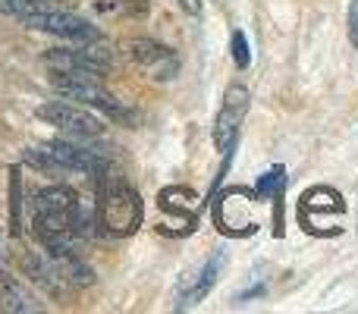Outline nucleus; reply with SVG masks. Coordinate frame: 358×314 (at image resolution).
Masks as SVG:
<instances>
[{"label":"nucleus","mask_w":358,"mask_h":314,"mask_svg":"<svg viewBox=\"0 0 358 314\" xmlns=\"http://www.w3.org/2000/svg\"><path fill=\"white\" fill-rule=\"evenodd\" d=\"M79 201L69 185H48L31 198V227L44 248L73 245L79 227Z\"/></svg>","instance_id":"nucleus-1"},{"label":"nucleus","mask_w":358,"mask_h":314,"mask_svg":"<svg viewBox=\"0 0 358 314\" xmlns=\"http://www.w3.org/2000/svg\"><path fill=\"white\" fill-rule=\"evenodd\" d=\"M145 204L142 195L126 183L123 176H110L101 173V192H98V223L107 236L113 239H126L142 227Z\"/></svg>","instance_id":"nucleus-2"},{"label":"nucleus","mask_w":358,"mask_h":314,"mask_svg":"<svg viewBox=\"0 0 358 314\" xmlns=\"http://www.w3.org/2000/svg\"><path fill=\"white\" fill-rule=\"evenodd\" d=\"M50 88L57 94L69 101H82L85 107H94V110L107 113V117L120 120V123H132V110H126L110 92L98 82V76L92 73H66V69H50Z\"/></svg>","instance_id":"nucleus-3"},{"label":"nucleus","mask_w":358,"mask_h":314,"mask_svg":"<svg viewBox=\"0 0 358 314\" xmlns=\"http://www.w3.org/2000/svg\"><path fill=\"white\" fill-rule=\"evenodd\" d=\"M346 204L343 195L334 192L330 185H317L308 189L299 201V223L305 227V233H317V236H334L336 229V217H343Z\"/></svg>","instance_id":"nucleus-4"},{"label":"nucleus","mask_w":358,"mask_h":314,"mask_svg":"<svg viewBox=\"0 0 358 314\" xmlns=\"http://www.w3.org/2000/svg\"><path fill=\"white\" fill-rule=\"evenodd\" d=\"M25 25L35 31H44V35H54L63 38V41H73V44H98L101 41V29L92 25L85 16L79 13H69V10H41L35 13L31 19H25Z\"/></svg>","instance_id":"nucleus-5"},{"label":"nucleus","mask_w":358,"mask_h":314,"mask_svg":"<svg viewBox=\"0 0 358 314\" xmlns=\"http://www.w3.org/2000/svg\"><path fill=\"white\" fill-rule=\"evenodd\" d=\"M214 223L223 236H252L258 229L255 195L245 189H227L214 201Z\"/></svg>","instance_id":"nucleus-6"},{"label":"nucleus","mask_w":358,"mask_h":314,"mask_svg":"<svg viewBox=\"0 0 358 314\" xmlns=\"http://www.w3.org/2000/svg\"><path fill=\"white\" fill-rule=\"evenodd\" d=\"M248 101H252V94H248L245 85H229L227 94H223V104L214 117V126H210L214 145L223 155H229V151L236 148V142H239V129H242V123H245Z\"/></svg>","instance_id":"nucleus-7"},{"label":"nucleus","mask_w":358,"mask_h":314,"mask_svg":"<svg viewBox=\"0 0 358 314\" xmlns=\"http://www.w3.org/2000/svg\"><path fill=\"white\" fill-rule=\"evenodd\" d=\"M38 120H44L48 126H57L66 136L76 138H101L104 136V123L98 117H92L82 107H73L66 101H48V104L38 107Z\"/></svg>","instance_id":"nucleus-8"},{"label":"nucleus","mask_w":358,"mask_h":314,"mask_svg":"<svg viewBox=\"0 0 358 314\" xmlns=\"http://www.w3.org/2000/svg\"><path fill=\"white\" fill-rule=\"evenodd\" d=\"M48 69H66V73H92L104 76L110 66V57L94 44H82V48H50L41 57Z\"/></svg>","instance_id":"nucleus-9"},{"label":"nucleus","mask_w":358,"mask_h":314,"mask_svg":"<svg viewBox=\"0 0 358 314\" xmlns=\"http://www.w3.org/2000/svg\"><path fill=\"white\" fill-rule=\"evenodd\" d=\"M129 57L138 66L148 69L151 79H157V82H170V79H176V73H179V57L167 44H157V41H151V38L129 41Z\"/></svg>","instance_id":"nucleus-10"},{"label":"nucleus","mask_w":358,"mask_h":314,"mask_svg":"<svg viewBox=\"0 0 358 314\" xmlns=\"http://www.w3.org/2000/svg\"><path fill=\"white\" fill-rule=\"evenodd\" d=\"M50 155L66 166V173H88V176H101L107 170V157L101 151L88 148V145L69 142V138H54L48 142Z\"/></svg>","instance_id":"nucleus-11"},{"label":"nucleus","mask_w":358,"mask_h":314,"mask_svg":"<svg viewBox=\"0 0 358 314\" xmlns=\"http://www.w3.org/2000/svg\"><path fill=\"white\" fill-rule=\"evenodd\" d=\"M220 264H223V255H217V258L204 261L198 271L185 273V277L179 280V290H176V308H192V305L201 302V299L214 290L217 273H220Z\"/></svg>","instance_id":"nucleus-12"},{"label":"nucleus","mask_w":358,"mask_h":314,"mask_svg":"<svg viewBox=\"0 0 358 314\" xmlns=\"http://www.w3.org/2000/svg\"><path fill=\"white\" fill-rule=\"evenodd\" d=\"M157 204H161V210L179 217L189 229H195V214H192V210H195V192L192 189H185V185H170V189H164L161 195H157Z\"/></svg>","instance_id":"nucleus-13"},{"label":"nucleus","mask_w":358,"mask_h":314,"mask_svg":"<svg viewBox=\"0 0 358 314\" xmlns=\"http://www.w3.org/2000/svg\"><path fill=\"white\" fill-rule=\"evenodd\" d=\"M0 302H3L10 311H25V314L41 311V305L35 302V296H31L6 267H0Z\"/></svg>","instance_id":"nucleus-14"},{"label":"nucleus","mask_w":358,"mask_h":314,"mask_svg":"<svg viewBox=\"0 0 358 314\" xmlns=\"http://www.w3.org/2000/svg\"><path fill=\"white\" fill-rule=\"evenodd\" d=\"M25 164H31L35 170H41V173H48V176H63L66 173V166L60 164L54 155H50V148L48 145H41V148H29L25 151Z\"/></svg>","instance_id":"nucleus-15"},{"label":"nucleus","mask_w":358,"mask_h":314,"mask_svg":"<svg viewBox=\"0 0 358 314\" xmlns=\"http://www.w3.org/2000/svg\"><path fill=\"white\" fill-rule=\"evenodd\" d=\"M10 229L13 236L22 233V176L19 170L10 173Z\"/></svg>","instance_id":"nucleus-16"},{"label":"nucleus","mask_w":358,"mask_h":314,"mask_svg":"<svg viewBox=\"0 0 358 314\" xmlns=\"http://www.w3.org/2000/svg\"><path fill=\"white\" fill-rule=\"evenodd\" d=\"M41 10H50V0H0V13L16 16V19H22V22Z\"/></svg>","instance_id":"nucleus-17"},{"label":"nucleus","mask_w":358,"mask_h":314,"mask_svg":"<svg viewBox=\"0 0 358 314\" xmlns=\"http://www.w3.org/2000/svg\"><path fill=\"white\" fill-rule=\"evenodd\" d=\"M283 166H273V170H267L264 176L258 179V185H255V198H271V195H277L280 189H283V183H286V176H283Z\"/></svg>","instance_id":"nucleus-18"},{"label":"nucleus","mask_w":358,"mask_h":314,"mask_svg":"<svg viewBox=\"0 0 358 314\" xmlns=\"http://www.w3.org/2000/svg\"><path fill=\"white\" fill-rule=\"evenodd\" d=\"M229 48H233V63L239 69H245L248 63H252V54H248V38L245 31H233V41H229Z\"/></svg>","instance_id":"nucleus-19"},{"label":"nucleus","mask_w":358,"mask_h":314,"mask_svg":"<svg viewBox=\"0 0 358 314\" xmlns=\"http://www.w3.org/2000/svg\"><path fill=\"white\" fill-rule=\"evenodd\" d=\"M349 41L358 48V0H352V10H349Z\"/></svg>","instance_id":"nucleus-20"},{"label":"nucleus","mask_w":358,"mask_h":314,"mask_svg":"<svg viewBox=\"0 0 358 314\" xmlns=\"http://www.w3.org/2000/svg\"><path fill=\"white\" fill-rule=\"evenodd\" d=\"M176 3L182 6L189 16H198V13H201V0H176Z\"/></svg>","instance_id":"nucleus-21"}]
</instances>
